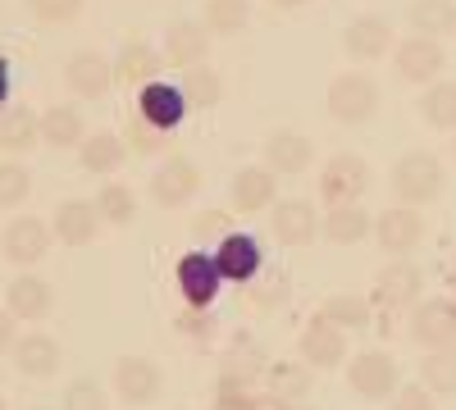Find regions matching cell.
Returning <instances> with one entry per match:
<instances>
[{"instance_id":"1","label":"cell","mask_w":456,"mask_h":410,"mask_svg":"<svg viewBox=\"0 0 456 410\" xmlns=\"http://www.w3.org/2000/svg\"><path fill=\"white\" fill-rule=\"evenodd\" d=\"M393 192L402 205L420 210L429 205L438 192H443V165L429 156V151H406L397 165H393Z\"/></svg>"},{"instance_id":"2","label":"cell","mask_w":456,"mask_h":410,"mask_svg":"<svg viewBox=\"0 0 456 410\" xmlns=\"http://www.w3.org/2000/svg\"><path fill=\"white\" fill-rule=\"evenodd\" d=\"M379 109V83L361 68H347L329 83V115L338 124H365Z\"/></svg>"},{"instance_id":"3","label":"cell","mask_w":456,"mask_h":410,"mask_svg":"<svg viewBox=\"0 0 456 410\" xmlns=\"http://www.w3.org/2000/svg\"><path fill=\"white\" fill-rule=\"evenodd\" d=\"M347 388L361 397V401H384L402 388V369L388 351H356L347 360Z\"/></svg>"},{"instance_id":"4","label":"cell","mask_w":456,"mask_h":410,"mask_svg":"<svg viewBox=\"0 0 456 410\" xmlns=\"http://www.w3.org/2000/svg\"><path fill=\"white\" fill-rule=\"evenodd\" d=\"M393 68H397V78L411 83V87H434L438 73L447 68V55H443V46L434 42V36L411 32V36H402V42L393 46Z\"/></svg>"},{"instance_id":"5","label":"cell","mask_w":456,"mask_h":410,"mask_svg":"<svg viewBox=\"0 0 456 410\" xmlns=\"http://www.w3.org/2000/svg\"><path fill=\"white\" fill-rule=\"evenodd\" d=\"M365 188H370V165L352 151L329 156V165L320 169V197L329 205H361Z\"/></svg>"},{"instance_id":"6","label":"cell","mask_w":456,"mask_h":410,"mask_svg":"<svg viewBox=\"0 0 456 410\" xmlns=\"http://www.w3.org/2000/svg\"><path fill=\"white\" fill-rule=\"evenodd\" d=\"M51 242H55V233H51L46 219L14 214L5 223V233H0V255H5L10 265H37V260H46Z\"/></svg>"},{"instance_id":"7","label":"cell","mask_w":456,"mask_h":410,"mask_svg":"<svg viewBox=\"0 0 456 410\" xmlns=\"http://www.w3.org/2000/svg\"><path fill=\"white\" fill-rule=\"evenodd\" d=\"M165 392V374L156 360L146 356H119L114 360V397L124 406H151Z\"/></svg>"},{"instance_id":"8","label":"cell","mask_w":456,"mask_h":410,"mask_svg":"<svg viewBox=\"0 0 456 410\" xmlns=\"http://www.w3.org/2000/svg\"><path fill=\"white\" fill-rule=\"evenodd\" d=\"M411 342L425 351H452L456 347V301L447 296H434V301H420L411 315Z\"/></svg>"},{"instance_id":"9","label":"cell","mask_w":456,"mask_h":410,"mask_svg":"<svg viewBox=\"0 0 456 410\" xmlns=\"http://www.w3.org/2000/svg\"><path fill=\"white\" fill-rule=\"evenodd\" d=\"M425 214L411 210V205H393L374 219V237H379V251H388L393 260H406L415 246L425 242Z\"/></svg>"},{"instance_id":"10","label":"cell","mask_w":456,"mask_h":410,"mask_svg":"<svg viewBox=\"0 0 456 410\" xmlns=\"http://www.w3.org/2000/svg\"><path fill=\"white\" fill-rule=\"evenodd\" d=\"M201 192V169L187 160V156H169L156 173H151V201L165 205V210H178Z\"/></svg>"},{"instance_id":"11","label":"cell","mask_w":456,"mask_h":410,"mask_svg":"<svg viewBox=\"0 0 456 410\" xmlns=\"http://www.w3.org/2000/svg\"><path fill=\"white\" fill-rule=\"evenodd\" d=\"M297 356L311 369H338L342 360H347V333L333 328L329 319H311L297 338Z\"/></svg>"},{"instance_id":"12","label":"cell","mask_w":456,"mask_h":410,"mask_svg":"<svg viewBox=\"0 0 456 410\" xmlns=\"http://www.w3.org/2000/svg\"><path fill=\"white\" fill-rule=\"evenodd\" d=\"M210 255H215V269H219L224 283H251L260 274V265H265L260 242L247 237V233H224Z\"/></svg>"},{"instance_id":"13","label":"cell","mask_w":456,"mask_h":410,"mask_svg":"<svg viewBox=\"0 0 456 410\" xmlns=\"http://www.w3.org/2000/svg\"><path fill=\"white\" fill-rule=\"evenodd\" d=\"M420 287H425L420 265H411V260H393V265H384V269H379V278H374V301L384 306V310L420 306Z\"/></svg>"},{"instance_id":"14","label":"cell","mask_w":456,"mask_h":410,"mask_svg":"<svg viewBox=\"0 0 456 410\" xmlns=\"http://www.w3.org/2000/svg\"><path fill=\"white\" fill-rule=\"evenodd\" d=\"M342 51L352 60L370 64V60H384L393 51V28L384 14H356L347 28H342Z\"/></svg>"},{"instance_id":"15","label":"cell","mask_w":456,"mask_h":410,"mask_svg":"<svg viewBox=\"0 0 456 410\" xmlns=\"http://www.w3.org/2000/svg\"><path fill=\"white\" fill-rule=\"evenodd\" d=\"M315 160V146L311 137H301L292 128H274L270 137H265V169L279 173V178H297V173H306Z\"/></svg>"},{"instance_id":"16","label":"cell","mask_w":456,"mask_h":410,"mask_svg":"<svg viewBox=\"0 0 456 410\" xmlns=\"http://www.w3.org/2000/svg\"><path fill=\"white\" fill-rule=\"evenodd\" d=\"M270 233H274V242H283V246H292V251H297V246H311L315 233H320V214H315L311 201H301V197L274 201Z\"/></svg>"},{"instance_id":"17","label":"cell","mask_w":456,"mask_h":410,"mask_svg":"<svg viewBox=\"0 0 456 410\" xmlns=\"http://www.w3.org/2000/svg\"><path fill=\"white\" fill-rule=\"evenodd\" d=\"M64 83H69L73 96L101 100L114 87V64L101 51H78V55H69V64H64Z\"/></svg>"},{"instance_id":"18","label":"cell","mask_w":456,"mask_h":410,"mask_svg":"<svg viewBox=\"0 0 456 410\" xmlns=\"http://www.w3.org/2000/svg\"><path fill=\"white\" fill-rule=\"evenodd\" d=\"M10 356L19 365V374H28V379H55V369L64 365V347L51 338V333H42V328L23 333Z\"/></svg>"},{"instance_id":"19","label":"cell","mask_w":456,"mask_h":410,"mask_svg":"<svg viewBox=\"0 0 456 410\" xmlns=\"http://www.w3.org/2000/svg\"><path fill=\"white\" fill-rule=\"evenodd\" d=\"M219 269H215V255L210 251H192V255H183L178 260V287H183V301L187 306H197L206 310L215 301V292H219Z\"/></svg>"},{"instance_id":"20","label":"cell","mask_w":456,"mask_h":410,"mask_svg":"<svg viewBox=\"0 0 456 410\" xmlns=\"http://www.w3.org/2000/svg\"><path fill=\"white\" fill-rule=\"evenodd\" d=\"M51 233H55V242H64V246H87V242L101 233V214H96V205H92V201L69 197V201H60V205H55Z\"/></svg>"},{"instance_id":"21","label":"cell","mask_w":456,"mask_h":410,"mask_svg":"<svg viewBox=\"0 0 456 410\" xmlns=\"http://www.w3.org/2000/svg\"><path fill=\"white\" fill-rule=\"evenodd\" d=\"M137 115H142V124H151L156 133H174L183 124V115H187V100H183V92L174 83H151L137 96Z\"/></svg>"},{"instance_id":"22","label":"cell","mask_w":456,"mask_h":410,"mask_svg":"<svg viewBox=\"0 0 456 410\" xmlns=\"http://www.w3.org/2000/svg\"><path fill=\"white\" fill-rule=\"evenodd\" d=\"M206 55H210V32H206V23H197V19H178L169 32H165V60L174 64V68H197V64H206Z\"/></svg>"},{"instance_id":"23","label":"cell","mask_w":456,"mask_h":410,"mask_svg":"<svg viewBox=\"0 0 456 410\" xmlns=\"http://www.w3.org/2000/svg\"><path fill=\"white\" fill-rule=\"evenodd\" d=\"M37 128H42V141L55 146V151H78V146L87 141V119H83V109L78 105H51L37 115Z\"/></svg>"},{"instance_id":"24","label":"cell","mask_w":456,"mask_h":410,"mask_svg":"<svg viewBox=\"0 0 456 410\" xmlns=\"http://www.w3.org/2000/svg\"><path fill=\"white\" fill-rule=\"evenodd\" d=\"M51 306H55V292H51V283L46 278H37V274H19L10 287H5V310L14 315V319H46L51 315Z\"/></svg>"},{"instance_id":"25","label":"cell","mask_w":456,"mask_h":410,"mask_svg":"<svg viewBox=\"0 0 456 410\" xmlns=\"http://www.w3.org/2000/svg\"><path fill=\"white\" fill-rule=\"evenodd\" d=\"M274 182L279 178L265 169V165H247V169H238L228 197H233V205L242 214H260V210H274Z\"/></svg>"},{"instance_id":"26","label":"cell","mask_w":456,"mask_h":410,"mask_svg":"<svg viewBox=\"0 0 456 410\" xmlns=\"http://www.w3.org/2000/svg\"><path fill=\"white\" fill-rule=\"evenodd\" d=\"M160 51H151L146 42H128L119 51V60H114V83L119 87H151V83H160L156 73H160Z\"/></svg>"},{"instance_id":"27","label":"cell","mask_w":456,"mask_h":410,"mask_svg":"<svg viewBox=\"0 0 456 410\" xmlns=\"http://www.w3.org/2000/svg\"><path fill=\"white\" fill-rule=\"evenodd\" d=\"M42 141V128H37V115L28 105H10L0 109V151L5 156H23Z\"/></svg>"},{"instance_id":"28","label":"cell","mask_w":456,"mask_h":410,"mask_svg":"<svg viewBox=\"0 0 456 410\" xmlns=\"http://www.w3.org/2000/svg\"><path fill=\"white\" fill-rule=\"evenodd\" d=\"M124 160H128V146H124V137H114V133H92L78 146V165L87 173H114Z\"/></svg>"},{"instance_id":"29","label":"cell","mask_w":456,"mask_h":410,"mask_svg":"<svg viewBox=\"0 0 456 410\" xmlns=\"http://www.w3.org/2000/svg\"><path fill=\"white\" fill-rule=\"evenodd\" d=\"M92 205H96L101 223H110V229H128V223L137 219V197H133L128 182H101Z\"/></svg>"},{"instance_id":"30","label":"cell","mask_w":456,"mask_h":410,"mask_svg":"<svg viewBox=\"0 0 456 410\" xmlns=\"http://www.w3.org/2000/svg\"><path fill=\"white\" fill-rule=\"evenodd\" d=\"M320 319H329L342 333L370 328V301H365V296H356V292H333L329 301L320 306Z\"/></svg>"},{"instance_id":"31","label":"cell","mask_w":456,"mask_h":410,"mask_svg":"<svg viewBox=\"0 0 456 410\" xmlns=\"http://www.w3.org/2000/svg\"><path fill=\"white\" fill-rule=\"evenodd\" d=\"M406 19L420 36H434L438 42V36L456 32V0H415Z\"/></svg>"},{"instance_id":"32","label":"cell","mask_w":456,"mask_h":410,"mask_svg":"<svg viewBox=\"0 0 456 410\" xmlns=\"http://www.w3.org/2000/svg\"><path fill=\"white\" fill-rule=\"evenodd\" d=\"M178 92H183L187 109H210V105H219V100H224V78H219L215 68L197 64V68H187V73H183Z\"/></svg>"},{"instance_id":"33","label":"cell","mask_w":456,"mask_h":410,"mask_svg":"<svg viewBox=\"0 0 456 410\" xmlns=\"http://www.w3.org/2000/svg\"><path fill=\"white\" fill-rule=\"evenodd\" d=\"M370 229H374V223H370V214H365L361 205H333V210L324 214V237L338 242V246L361 242Z\"/></svg>"},{"instance_id":"34","label":"cell","mask_w":456,"mask_h":410,"mask_svg":"<svg viewBox=\"0 0 456 410\" xmlns=\"http://www.w3.org/2000/svg\"><path fill=\"white\" fill-rule=\"evenodd\" d=\"M265 374H270V397L288 406H301V397L311 392V365H301V360H283L274 369H265Z\"/></svg>"},{"instance_id":"35","label":"cell","mask_w":456,"mask_h":410,"mask_svg":"<svg viewBox=\"0 0 456 410\" xmlns=\"http://www.w3.org/2000/svg\"><path fill=\"white\" fill-rule=\"evenodd\" d=\"M420 119L429 124V128H443V133H456V83H434V87H425V96H420Z\"/></svg>"},{"instance_id":"36","label":"cell","mask_w":456,"mask_h":410,"mask_svg":"<svg viewBox=\"0 0 456 410\" xmlns=\"http://www.w3.org/2000/svg\"><path fill=\"white\" fill-rule=\"evenodd\" d=\"M247 19H251V0H206V10H201L206 32H219V36L242 32Z\"/></svg>"},{"instance_id":"37","label":"cell","mask_w":456,"mask_h":410,"mask_svg":"<svg viewBox=\"0 0 456 410\" xmlns=\"http://www.w3.org/2000/svg\"><path fill=\"white\" fill-rule=\"evenodd\" d=\"M420 388H429L434 397H456V347L429 351L420 360Z\"/></svg>"},{"instance_id":"38","label":"cell","mask_w":456,"mask_h":410,"mask_svg":"<svg viewBox=\"0 0 456 410\" xmlns=\"http://www.w3.org/2000/svg\"><path fill=\"white\" fill-rule=\"evenodd\" d=\"M265 351L256 347V342H233V351H228V360H224V383H238V388H247L256 374H265Z\"/></svg>"},{"instance_id":"39","label":"cell","mask_w":456,"mask_h":410,"mask_svg":"<svg viewBox=\"0 0 456 410\" xmlns=\"http://www.w3.org/2000/svg\"><path fill=\"white\" fill-rule=\"evenodd\" d=\"M32 192V173L19 160H0V210H19Z\"/></svg>"},{"instance_id":"40","label":"cell","mask_w":456,"mask_h":410,"mask_svg":"<svg viewBox=\"0 0 456 410\" xmlns=\"http://www.w3.org/2000/svg\"><path fill=\"white\" fill-rule=\"evenodd\" d=\"M64 410H110V397L96 379H73L64 388Z\"/></svg>"},{"instance_id":"41","label":"cell","mask_w":456,"mask_h":410,"mask_svg":"<svg viewBox=\"0 0 456 410\" xmlns=\"http://www.w3.org/2000/svg\"><path fill=\"white\" fill-rule=\"evenodd\" d=\"M28 10L46 23H69L73 14L83 10V0H28Z\"/></svg>"},{"instance_id":"42","label":"cell","mask_w":456,"mask_h":410,"mask_svg":"<svg viewBox=\"0 0 456 410\" xmlns=\"http://www.w3.org/2000/svg\"><path fill=\"white\" fill-rule=\"evenodd\" d=\"M388 410H434V392L420 388V383H406L393 392V406Z\"/></svg>"},{"instance_id":"43","label":"cell","mask_w":456,"mask_h":410,"mask_svg":"<svg viewBox=\"0 0 456 410\" xmlns=\"http://www.w3.org/2000/svg\"><path fill=\"white\" fill-rule=\"evenodd\" d=\"M210 410H260V406H256V397H247V388H238V383H219V397H215Z\"/></svg>"},{"instance_id":"44","label":"cell","mask_w":456,"mask_h":410,"mask_svg":"<svg viewBox=\"0 0 456 410\" xmlns=\"http://www.w3.org/2000/svg\"><path fill=\"white\" fill-rule=\"evenodd\" d=\"M14 315L5 310V306H0V356H5V351H14Z\"/></svg>"},{"instance_id":"45","label":"cell","mask_w":456,"mask_h":410,"mask_svg":"<svg viewBox=\"0 0 456 410\" xmlns=\"http://www.w3.org/2000/svg\"><path fill=\"white\" fill-rule=\"evenodd\" d=\"M0 109H10V64L0 60Z\"/></svg>"},{"instance_id":"46","label":"cell","mask_w":456,"mask_h":410,"mask_svg":"<svg viewBox=\"0 0 456 410\" xmlns=\"http://www.w3.org/2000/svg\"><path fill=\"white\" fill-rule=\"evenodd\" d=\"M274 10H297V5H306V0H270Z\"/></svg>"},{"instance_id":"47","label":"cell","mask_w":456,"mask_h":410,"mask_svg":"<svg viewBox=\"0 0 456 410\" xmlns=\"http://www.w3.org/2000/svg\"><path fill=\"white\" fill-rule=\"evenodd\" d=\"M292 410H315V406H292Z\"/></svg>"},{"instance_id":"48","label":"cell","mask_w":456,"mask_h":410,"mask_svg":"<svg viewBox=\"0 0 456 410\" xmlns=\"http://www.w3.org/2000/svg\"><path fill=\"white\" fill-rule=\"evenodd\" d=\"M28 410H51V406H28Z\"/></svg>"},{"instance_id":"49","label":"cell","mask_w":456,"mask_h":410,"mask_svg":"<svg viewBox=\"0 0 456 410\" xmlns=\"http://www.w3.org/2000/svg\"><path fill=\"white\" fill-rule=\"evenodd\" d=\"M0 410H5V397H0Z\"/></svg>"},{"instance_id":"50","label":"cell","mask_w":456,"mask_h":410,"mask_svg":"<svg viewBox=\"0 0 456 410\" xmlns=\"http://www.w3.org/2000/svg\"><path fill=\"white\" fill-rule=\"evenodd\" d=\"M452 156H456V141H452Z\"/></svg>"}]
</instances>
